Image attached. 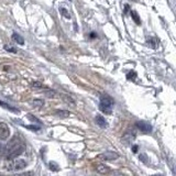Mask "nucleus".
Wrapping results in <instances>:
<instances>
[{"label": "nucleus", "instance_id": "nucleus-16", "mask_svg": "<svg viewBox=\"0 0 176 176\" xmlns=\"http://www.w3.org/2000/svg\"><path fill=\"white\" fill-rule=\"evenodd\" d=\"M32 105L34 107H36V108H41L42 106H44V101L42 99H34L32 101Z\"/></svg>", "mask_w": 176, "mask_h": 176}, {"label": "nucleus", "instance_id": "nucleus-8", "mask_svg": "<svg viewBox=\"0 0 176 176\" xmlns=\"http://www.w3.org/2000/svg\"><path fill=\"white\" fill-rule=\"evenodd\" d=\"M19 144H21V143H20V139H19L17 136H14L13 138L9 141V143L7 144V152H9L10 150L14 149V148L18 146Z\"/></svg>", "mask_w": 176, "mask_h": 176}, {"label": "nucleus", "instance_id": "nucleus-24", "mask_svg": "<svg viewBox=\"0 0 176 176\" xmlns=\"http://www.w3.org/2000/svg\"><path fill=\"white\" fill-rule=\"evenodd\" d=\"M28 118H29V119H30V120H31L32 122H37V123H41V121H40V120H39V119H37V118L33 117V116H32V115H28Z\"/></svg>", "mask_w": 176, "mask_h": 176}, {"label": "nucleus", "instance_id": "nucleus-12", "mask_svg": "<svg viewBox=\"0 0 176 176\" xmlns=\"http://www.w3.org/2000/svg\"><path fill=\"white\" fill-rule=\"evenodd\" d=\"M42 90H43V93H44V95H45L46 97H49V98H54L55 96H56V91L52 90V89H50V88L44 87Z\"/></svg>", "mask_w": 176, "mask_h": 176}, {"label": "nucleus", "instance_id": "nucleus-4", "mask_svg": "<svg viewBox=\"0 0 176 176\" xmlns=\"http://www.w3.org/2000/svg\"><path fill=\"white\" fill-rule=\"evenodd\" d=\"M119 158V154L115 153L112 151H107L105 153L99 154L96 158H98L100 161H113V160H117Z\"/></svg>", "mask_w": 176, "mask_h": 176}, {"label": "nucleus", "instance_id": "nucleus-11", "mask_svg": "<svg viewBox=\"0 0 176 176\" xmlns=\"http://www.w3.org/2000/svg\"><path fill=\"white\" fill-rule=\"evenodd\" d=\"M12 40L16 42V43H18V44H20V45H23L24 44V39H23L22 36L20 35V34H18V33H12Z\"/></svg>", "mask_w": 176, "mask_h": 176}, {"label": "nucleus", "instance_id": "nucleus-14", "mask_svg": "<svg viewBox=\"0 0 176 176\" xmlns=\"http://www.w3.org/2000/svg\"><path fill=\"white\" fill-rule=\"evenodd\" d=\"M56 116L59 118H67L69 116V111H67V110H57Z\"/></svg>", "mask_w": 176, "mask_h": 176}, {"label": "nucleus", "instance_id": "nucleus-20", "mask_svg": "<svg viewBox=\"0 0 176 176\" xmlns=\"http://www.w3.org/2000/svg\"><path fill=\"white\" fill-rule=\"evenodd\" d=\"M136 77V74L134 72H130L128 75H127V78L129 79V81H134Z\"/></svg>", "mask_w": 176, "mask_h": 176}, {"label": "nucleus", "instance_id": "nucleus-27", "mask_svg": "<svg viewBox=\"0 0 176 176\" xmlns=\"http://www.w3.org/2000/svg\"><path fill=\"white\" fill-rule=\"evenodd\" d=\"M90 37H96V34H95V33H90Z\"/></svg>", "mask_w": 176, "mask_h": 176}, {"label": "nucleus", "instance_id": "nucleus-25", "mask_svg": "<svg viewBox=\"0 0 176 176\" xmlns=\"http://www.w3.org/2000/svg\"><path fill=\"white\" fill-rule=\"evenodd\" d=\"M17 176H33V172H25V173H21V174H18Z\"/></svg>", "mask_w": 176, "mask_h": 176}, {"label": "nucleus", "instance_id": "nucleus-18", "mask_svg": "<svg viewBox=\"0 0 176 176\" xmlns=\"http://www.w3.org/2000/svg\"><path fill=\"white\" fill-rule=\"evenodd\" d=\"M32 87H33V88H35V89H43L45 86L43 85L42 83H40V81H35V83H33V84H32Z\"/></svg>", "mask_w": 176, "mask_h": 176}, {"label": "nucleus", "instance_id": "nucleus-1", "mask_svg": "<svg viewBox=\"0 0 176 176\" xmlns=\"http://www.w3.org/2000/svg\"><path fill=\"white\" fill-rule=\"evenodd\" d=\"M24 167H27V162L22 158H12L8 160L4 164V170L7 172H17L21 171Z\"/></svg>", "mask_w": 176, "mask_h": 176}, {"label": "nucleus", "instance_id": "nucleus-15", "mask_svg": "<svg viewBox=\"0 0 176 176\" xmlns=\"http://www.w3.org/2000/svg\"><path fill=\"white\" fill-rule=\"evenodd\" d=\"M49 167H50L51 171H53V172H59V164H57V163H55V162H50V163H49Z\"/></svg>", "mask_w": 176, "mask_h": 176}, {"label": "nucleus", "instance_id": "nucleus-7", "mask_svg": "<svg viewBox=\"0 0 176 176\" xmlns=\"http://www.w3.org/2000/svg\"><path fill=\"white\" fill-rule=\"evenodd\" d=\"M134 139H136V134H134L133 132H131V131H128V132H126V133L123 134V136H122V142H123L124 144L129 145L132 143V141H134Z\"/></svg>", "mask_w": 176, "mask_h": 176}, {"label": "nucleus", "instance_id": "nucleus-19", "mask_svg": "<svg viewBox=\"0 0 176 176\" xmlns=\"http://www.w3.org/2000/svg\"><path fill=\"white\" fill-rule=\"evenodd\" d=\"M59 12L63 14L65 18H71V16H69V13H68V11L65 9V8H62V7H61V8H59Z\"/></svg>", "mask_w": 176, "mask_h": 176}, {"label": "nucleus", "instance_id": "nucleus-26", "mask_svg": "<svg viewBox=\"0 0 176 176\" xmlns=\"http://www.w3.org/2000/svg\"><path fill=\"white\" fill-rule=\"evenodd\" d=\"M132 150H133V152L136 153V151H138V145H133V148H132Z\"/></svg>", "mask_w": 176, "mask_h": 176}, {"label": "nucleus", "instance_id": "nucleus-5", "mask_svg": "<svg viewBox=\"0 0 176 176\" xmlns=\"http://www.w3.org/2000/svg\"><path fill=\"white\" fill-rule=\"evenodd\" d=\"M10 129L5 122H0V140H7L9 138Z\"/></svg>", "mask_w": 176, "mask_h": 176}, {"label": "nucleus", "instance_id": "nucleus-28", "mask_svg": "<svg viewBox=\"0 0 176 176\" xmlns=\"http://www.w3.org/2000/svg\"><path fill=\"white\" fill-rule=\"evenodd\" d=\"M152 176H163V175H158V174H156V175H152Z\"/></svg>", "mask_w": 176, "mask_h": 176}, {"label": "nucleus", "instance_id": "nucleus-17", "mask_svg": "<svg viewBox=\"0 0 176 176\" xmlns=\"http://www.w3.org/2000/svg\"><path fill=\"white\" fill-rule=\"evenodd\" d=\"M131 17H132V19L136 21V24H141L140 18H139V16H138V13H136V11H131Z\"/></svg>", "mask_w": 176, "mask_h": 176}, {"label": "nucleus", "instance_id": "nucleus-29", "mask_svg": "<svg viewBox=\"0 0 176 176\" xmlns=\"http://www.w3.org/2000/svg\"><path fill=\"white\" fill-rule=\"evenodd\" d=\"M71 1H72V0H71Z\"/></svg>", "mask_w": 176, "mask_h": 176}, {"label": "nucleus", "instance_id": "nucleus-23", "mask_svg": "<svg viewBox=\"0 0 176 176\" xmlns=\"http://www.w3.org/2000/svg\"><path fill=\"white\" fill-rule=\"evenodd\" d=\"M139 158H140V161H142L143 163L148 164V156H146L145 154H141L140 156H139Z\"/></svg>", "mask_w": 176, "mask_h": 176}, {"label": "nucleus", "instance_id": "nucleus-22", "mask_svg": "<svg viewBox=\"0 0 176 176\" xmlns=\"http://www.w3.org/2000/svg\"><path fill=\"white\" fill-rule=\"evenodd\" d=\"M27 129H30V130L32 131H39L41 129L40 127H37V126H24Z\"/></svg>", "mask_w": 176, "mask_h": 176}, {"label": "nucleus", "instance_id": "nucleus-9", "mask_svg": "<svg viewBox=\"0 0 176 176\" xmlns=\"http://www.w3.org/2000/svg\"><path fill=\"white\" fill-rule=\"evenodd\" d=\"M96 122H97V124H98L100 128H102V129L108 127V123H107L106 119H105L102 116H97V117H96Z\"/></svg>", "mask_w": 176, "mask_h": 176}, {"label": "nucleus", "instance_id": "nucleus-10", "mask_svg": "<svg viewBox=\"0 0 176 176\" xmlns=\"http://www.w3.org/2000/svg\"><path fill=\"white\" fill-rule=\"evenodd\" d=\"M96 170H97V172L100 173V174H107V173H109V171H110V168H109L107 165H105V164H98V165L96 166Z\"/></svg>", "mask_w": 176, "mask_h": 176}, {"label": "nucleus", "instance_id": "nucleus-3", "mask_svg": "<svg viewBox=\"0 0 176 176\" xmlns=\"http://www.w3.org/2000/svg\"><path fill=\"white\" fill-rule=\"evenodd\" d=\"M23 151H24V148H23V145L22 144H19L18 146H16L14 149L10 150L9 152H7V155H6V158H7V160H12V158H17L18 156H20V155L23 153Z\"/></svg>", "mask_w": 176, "mask_h": 176}, {"label": "nucleus", "instance_id": "nucleus-21", "mask_svg": "<svg viewBox=\"0 0 176 176\" xmlns=\"http://www.w3.org/2000/svg\"><path fill=\"white\" fill-rule=\"evenodd\" d=\"M5 50L10 52V53H17V49L13 47V46H9V45H5Z\"/></svg>", "mask_w": 176, "mask_h": 176}, {"label": "nucleus", "instance_id": "nucleus-2", "mask_svg": "<svg viewBox=\"0 0 176 176\" xmlns=\"http://www.w3.org/2000/svg\"><path fill=\"white\" fill-rule=\"evenodd\" d=\"M115 105V100L107 94L100 96V102H99V110L101 112L106 115H111L112 113V108Z\"/></svg>", "mask_w": 176, "mask_h": 176}, {"label": "nucleus", "instance_id": "nucleus-6", "mask_svg": "<svg viewBox=\"0 0 176 176\" xmlns=\"http://www.w3.org/2000/svg\"><path fill=\"white\" fill-rule=\"evenodd\" d=\"M136 126L139 130H141L142 132H144V133H150L152 131V126L146 121H138L136 123Z\"/></svg>", "mask_w": 176, "mask_h": 176}, {"label": "nucleus", "instance_id": "nucleus-13", "mask_svg": "<svg viewBox=\"0 0 176 176\" xmlns=\"http://www.w3.org/2000/svg\"><path fill=\"white\" fill-rule=\"evenodd\" d=\"M61 97L63 98V100L67 105H69V106H73V107H75V101H74V99H73L72 97H69V96H67V95H61Z\"/></svg>", "mask_w": 176, "mask_h": 176}]
</instances>
